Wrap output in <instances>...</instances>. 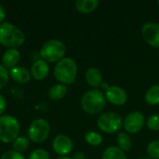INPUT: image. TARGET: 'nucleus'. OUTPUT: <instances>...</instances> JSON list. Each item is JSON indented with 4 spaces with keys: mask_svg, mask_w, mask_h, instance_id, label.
Instances as JSON below:
<instances>
[{
    "mask_svg": "<svg viewBox=\"0 0 159 159\" xmlns=\"http://www.w3.org/2000/svg\"><path fill=\"white\" fill-rule=\"evenodd\" d=\"M144 100L147 104L156 106L159 104V85H154L150 87L144 95Z\"/></svg>",
    "mask_w": 159,
    "mask_h": 159,
    "instance_id": "nucleus-18",
    "label": "nucleus"
},
{
    "mask_svg": "<svg viewBox=\"0 0 159 159\" xmlns=\"http://www.w3.org/2000/svg\"><path fill=\"white\" fill-rule=\"evenodd\" d=\"M147 155L152 159H159V140L151 142L146 148Z\"/></svg>",
    "mask_w": 159,
    "mask_h": 159,
    "instance_id": "nucleus-23",
    "label": "nucleus"
},
{
    "mask_svg": "<svg viewBox=\"0 0 159 159\" xmlns=\"http://www.w3.org/2000/svg\"><path fill=\"white\" fill-rule=\"evenodd\" d=\"M67 92H68V89L65 85L56 84L48 89V98L52 101H60L66 96Z\"/></svg>",
    "mask_w": 159,
    "mask_h": 159,
    "instance_id": "nucleus-17",
    "label": "nucleus"
},
{
    "mask_svg": "<svg viewBox=\"0 0 159 159\" xmlns=\"http://www.w3.org/2000/svg\"><path fill=\"white\" fill-rule=\"evenodd\" d=\"M66 47L64 43L58 39H50L45 42L40 48L42 60L49 63H55L64 58Z\"/></svg>",
    "mask_w": 159,
    "mask_h": 159,
    "instance_id": "nucleus-4",
    "label": "nucleus"
},
{
    "mask_svg": "<svg viewBox=\"0 0 159 159\" xmlns=\"http://www.w3.org/2000/svg\"><path fill=\"white\" fill-rule=\"evenodd\" d=\"M116 143H117V147L121 149L124 153L129 152L132 148V141L130 136L127 132H119L116 137Z\"/></svg>",
    "mask_w": 159,
    "mask_h": 159,
    "instance_id": "nucleus-19",
    "label": "nucleus"
},
{
    "mask_svg": "<svg viewBox=\"0 0 159 159\" xmlns=\"http://www.w3.org/2000/svg\"><path fill=\"white\" fill-rule=\"evenodd\" d=\"M10 77L18 84H26L31 79V73L28 69L21 66H16L9 71Z\"/></svg>",
    "mask_w": 159,
    "mask_h": 159,
    "instance_id": "nucleus-15",
    "label": "nucleus"
},
{
    "mask_svg": "<svg viewBox=\"0 0 159 159\" xmlns=\"http://www.w3.org/2000/svg\"><path fill=\"white\" fill-rule=\"evenodd\" d=\"M77 64L72 58L64 57L54 67V76L62 85L73 84L77 76Z\"/></svg>",
    "mask_w": 159,
    "mask_h": 159,
    "instance_id": "nucleus-2",
    "label": "nucleus"
},
{
    "mask_svg": "<svg viewBox=\"0 0 159 159\" xmlns=\"http://www.w3.org/2000/svg\"><path fill=\"white\" fill-rule=\"evenodd\" d=\"M122 125V117L115 112L103 113L97 119V127L99 129L107 134H113L119 131Z\"/></svg>",
    "mask_w": 159,
    "mask_h": 159,
    "instance_id": "nucleus-6",
    "label": "nucleus"
},
{
    "mask_svg": "<svg viewBox=\"0 0 159 159\" xmlns=\"http://www.w3.org/2000/svg\"><path fill=\"white\" fill-rule=\"evenodd\" d=\"M146 122L144 115L140 111L129 113L123 121V127L128 134H136L140 132Z\"/></svg>",
    "mask_w": 159,
    "mask_h": 159,
    "instance_id": "nucleus-8",
    "label": "nucleus"
},
{
    "mask_svg": "<svg viewBox=\"0 0 159 159\" xmlns=\"http://www.w3.org/2000/svg\"><path fill=\"white\" fill-rule=\"evenodd\" d=\"M9 72L8 70L4 67L2 64H0V89H4L7 84L8 83V80H9Z\"/></svg>",
    "mask_w": 159,
    "mask_h": 159,
    "instance_id": "nucleus-25",
    "label": "nucleus"
},
{
    "mask_svg": "<svg viewBox=\"0 0 159 159\" xmlns=\"http://www.w3.org/2000/svg\"><path fill=\"white\" fill-rule=\"evenodd\" d=\"M0 159H26L24 157V156L20 153H18V152H15L13 150H10V151H7L5 152L2 156Z\"/></svg>",
    "mask_w": 159,
    "mask_h": 159,
    "instance_id": "nucleus-27",
    "label": "nucleus"
},
{
    "mask_svg": "<svg viewBox=\"0 0 159 159\" xmlns=\"http://www.w3.org/2000/svg\"><path fill=\"white\" fill-rule=\"evenodd\" d=\"M157 4H158V5H159V0H158V1H157Z\"/></svg>",
    "mask_w": 159,
    "mask_h": 159,
    "instance_id": "nucleus-33",
    "label": "nucleus"
},
{
    "mask_svg": "<svg viewBox=\"0 0 159 159\" xmlns=\"http://www.w3.org/2000/svg\"><path fill=\"white\" fill-rule=\"evenodd\" d=\"M28 159H49V154L45 149L39 148V149L34 150L30 154Z\"/></svg>",
    "mask_w": 159,
    "mask_h": 159,
    "instance_id": "nucleus-26",
    "label": "nucleus"
},
{
    "mask_svg": "<svg viewBox=\"0 0 159 159\" xmlns=\"http://www.w3.org/2000/svg\"><path fill=\"white\" fill-rule=\"evenodd\" d=\"M20 125L18 119L10 115L0 116V142L4 143H13L20 134Z\"/></svg>",
    "mask_w": 159,
    "mask_h": 159,
    "instance_id": "nucleus-5",
    "label": "nucleus"
},
{
    "mask_svg": "<svg viewBox=\"0 0 159 159\" xmlns=\"http://www.w3.org/2000/svg\"><path fill=\"white\" fill-rule=\"evenodd\" d=\"M29 138L24 136H19L13 143H12V148L13 151L18 153H22L27 150L29 146Z\"/></svg>",
    "mask_w": 159,
    "mask_h": 159,
    "instance_id": "nucleus-21",
    "label": "nucleus"
},
{
    "mask_svg": "<svg viewBox=\"0 0 159 159\" xmlns=\"http://www.w3.org/2000/svg\"><path fill=\"white\" fill-rule=\"evenodd\" d=\"M102 136L96 131H89L85 135V141L91 146H99L102 143Z\"/></svg>",
    "mask_w": 159,
    "mask_h": 159,
    "instance_id": "nucleus-22",
    "label": "nucleus"
},
{
    "mask_svg": "<svg viewBox=\"0 0 159 159\" xmlns=\"http://www.w3.org/2000/svg\"><path fill=\"white\" fill-rule=\"evenodd\" d=\"M6 19V10L2 5H0V24L4 22Z\"/></svg>",
    "mask_w": 159,
    "mask_h": 159,
    "instance_id": "nucleus-29",
    "label": "nucleus"
},
{
    "mask_svg": "<svg viewBox=\"0 0 159 159\" xmlns=\"http://www.w3.org/2000/svg\"><path fill=\"white\" fill-rule=\"evenodd\" d=\"M146 127L149 130L158 131L159 130V114H155L150 116L146 119Z\"/></svg>",
    "mask_w": 159,
    "mask_h": 159,
    "instance_id": "nucleus-24",
    "label": "nucleus"
},
{
    "mask_svg": "<svg viewBox=\"0 0 159 159\" xmlns=\"http://www.w3.org/2000/svg\"><path fill=\"white\" fill-rule=\"evenodd\" d=\"M52 148L58 156L67 157L73 151L74 143L70 137L64 134H59L53 139Z\"/></svg>",
    "mask_w": 159,
    "mask_h": 159,
    "instance_id": "nucleus-11",
    "label": "nucleus"
},
{
    "mask_svg": "<svg viewBox=\"0 0 159 159\" xmlns=\"http://www.w3.org/2000/svg\"><path fill=\"white\" fill-rule=\"evenodd\" d=\"M85 79L88 85L93 89H98L102 84V72L96 67H90L85 74Z\"/></svg>",
    "mask_w": 159,
    "mask_h": 159,
    "instance_id": "nucleus-14",
    "label": "nucleus"
},
{
    "mask_svg": "<svg viewBox=\"0 0 159 159\" xmlns=\"http://www.w3.org/2000/svg\"><path fill=\"white\" fill-rule=\"evenodd\" d=\"M99 4L98 0H78L75 2V8L82 14H89L98 7Z\"/></svg>",
    "mask_w": 159,
    "mask_h": 159,
    "instance_id": "nucleus-16",
    "label": "nucleus"
},
{
    "mask_svg": "<svg viewBox=\"0 0 159 159\" xmlns=\"http://www.w3.org/2000/svg\"><path fill=\"white\" fill-rule=\"evenodd\" d=\"M104 96L106 101L115 106H122L128 101L127 92L118 86H109L105 89Z\"/></svg>",
    "mask_w": 159,
    "mask_h": 159,
    "instance_id": "nucleus-10",
    "label": "nucleus"
},
{
    "mask_svg": "<svg viewBox=\"0 0 159 159\" xmlns=\"http://www.w3.org/2000/svg\"><path fill=\"white\" fill-rule=\"evenodd\" d=\"M50 133L49 123L43 118L34 120L28 129V138L34 143H41L45 142Z\"/></svg>",
    "mask_w": 159,
    "mask_h": 159,
    "instance_id": "nucleus-7",
    "label": "nucleus"
},
{
    "mask_svg": "<svg viewBox=\"0 0 159 159\" xmlns=\"http://www.w3.org/2000/svg\"><path fill=\"white\" fill-rule=\"evenodd\" d=\"M106 106L104 93L98 89H89L81 98V107L89 115H97L103 111Z\"/></svg>",
    "mask_w": 159,
    "mask_h": 159,
    "instance_id": "nucleus-3",
    "label": "nucleus"
},
{
    "mask_svg": "<svg viewBox=\"0 0 159 159\" xmlns=\"http://www.w3.org/2000/svg\"><path fill=\"white\" fill-rule=\"evenodd\" d=\"M102 159H127V157L121 149L112 145L104 150Z\"/></svg>",
    "mask_w": 159,
    "mask_h": 159,
    "instance_id": "nucleus-20",
    "label": "nucleus"
},
{
    "mask_svg": "<svg viewBox=\"0 0 159 159\" xmlns=\"http://www.w3.org/2000/svg\"><path fill=\"white\" fill-rule=\"evenodd\" d=\"M25 41L24 33L14 24L4 21L0 24V44L8 48H17Z\"/></svg>",
    "mask_w": 159,
    "mask_h": 159,
    "instance_id": "nucleus-1",
    "label": "nucleus"
},
{
    "mask_svg": "<svg viewBox=\"0 0 159 159\" xmlns=\"http://www.w3.org/2000/svg\"><path fill=\"white\" fill-rule=\"evenodd\" d=\"M142 35L148 45L159 48V23L155 21L144 23L142 27Z\"/></svg>",
    "mask_w": 159,
    "mask_h": 159,
    "instance_id": "nucleus-9",
    "label": "nucleus"
},
{
    "mask_svg": "<svg viewBox=\"0 0 159 159\" xmlns=\"http://www.w3.org/2000/svg\"><path fill=\"white\" fill-rule=\"evenodd\" d=\"M57 159H72V157H60Z\"/></svg>",
    "mask_w": 159,
    "mask_h": 159,
    "instance_id": "nucleus-31",
    "label": "nucleus"
},
{
    "mask_svg": "<svg viewBox=\"0 0 159 159\" xmlns=\"http://www.w3.org/2000/svg\"><path fill=\"white\" fill-rule=\"evenodd\" d=\"M30 73H31V75L35 80L45 79L49 73V67H48V62L42 59L35 61L31 67Z\"/></svg>",
    "mask_w": 159,
    "mask_h": 159,
    "instance_id": "nucleus-12",
    "label": "nucleus"
},
{
    "mask_svg": "<svg viewBox=\"0 0 159 159\" xmlns=\"http://www.w3.org/2000/svg\"><path fill=\"white\" fill-rule=\"evenodd\" d=\"M6 107H7V102L5 98L3 97L2 94H0V116H3L4 112L6 111Z\"/></svg>",
    "mask_w": 159,
    "mask_h": 159,
    "instance_id": "nucleus-28",
    "label": "nucleus"
},
{
    "mask_svg": "<svg viewBox=\"0 0 159 159\" xmlns=\"http://www.w3.org/2000/svg\"><path fill=\"white\" fill-rule=\"evenodd\" d=\"M138 159H152V158H150V157H140V158H138Z\"/></svg>",
    "mask_w": 159,
    "mask_h": 159,
    "instance_id": "nucleus-32",
    "label": "nucleus"
},
{
    "mask_svg": "<svg viewBox=\"0 0 159 159\" xmlns=\"http://www.w3.org/2000/svg\"><path fill=\"white\" fill-rule=\"evenodd\" d=\"M72 159H85V155L82 152H77L73 156Z\"/></svg>",
    "mask_w": 159,
    "mask_h": 159,
    "instance_id": "nucleus-30",
    "label": "nucleus"
},
{
    "mask_svg": "<svg viewBox=\"0 0 159 159\" xmlns=\"http://www.w3.org/2000/svg\"><path fill=\"white\" fill-rule=\"evenodd\" d=\"M20 59V53L17 48H7L3 56H2V62L3 66L7 69H12L17 66Z\"/></svg>",
    "mask_w": 159,
    "mask_h": 159,
    "instance_id": "nucleus-13",
    "label": "nucleus"
}]
</instances>
